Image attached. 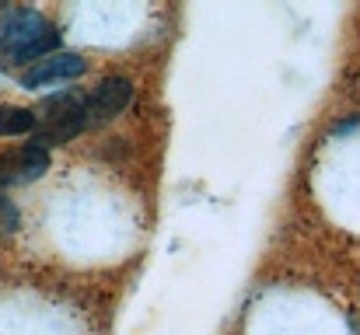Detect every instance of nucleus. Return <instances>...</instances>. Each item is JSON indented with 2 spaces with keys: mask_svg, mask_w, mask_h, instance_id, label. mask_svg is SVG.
<instances>
[{
  "mask_svg": "<svg viewBox=\"0 0 360 335\" xmlns=\"http://www.w3.org/2000/svg\"><path fill=\"white\" fill-rule=\"evenodd\" d=\"M60 46V32L39 14V11H11L0 21V49L14 60V63H32V60H46V53H53Z\"/></svg>",
  "mask_w": 360,
  "mask_h": 335,
  "instance_id": "obj_1",
  "label": "nucleus"
},
{
  "mask_svg": "<svg viewBox=\"0 0 360 335\" xmlns=\"http://www.w3.org/2000/svg\"><path fill=\"white\" fill-rule=\"evenodd\" d=\"M84 126H88V102L77 91H63V95L46 98L35 109V140L32 143H39V147L67 143Z\"/></svg>",
  "mask_w": 360,
  "mask_h": 335,
  "instance_id": "obj_2",
  "label": "nucleus"
},
{
  "mask_svg": "<svg viewBox=\"0 0 360 335\" xmlns=\"http://www.w3.org/2000/svg\"><path fill=\"white\" fill-rule=\"evenodd\" d=\"M49 171V150L39 143H25L0 157V182L4 185H28Z\"/></svg>",
  "mask_w": 360,
  "mask_h": 335,
  "instance_id": "obj_3",
  "label": "nucleus"
},
{
  "mask_svg": "<svg viewBox=\"0 0 360 335\" xmlns=\"http://www.w3.org/2000/svg\"><path fill=\"white\" fill-rule=\"evenodd\" d=\"M133 98V84L126 77H105L88 98V126H105L120 115Z\"/></svg>",
  "mask_w": 360,
  "mask_h": 335,
  "instance_id": "obj_4",
  "label": "nucleus"
},
{
  "mask_svg": "<svg viewBox=\"0 0 360 335\" xmlns=\"http://www.w3.org/2000/svg\"><path fill=\"white\" fill-rule=\"evenodd\" d=\"M84 74V60L77 53H56V56H46L42 63H35L21 84L25 88H39V84H49V81H70V77H81Z\"/></svg>",
  "mask_w": 360,
  "mask_h": 335,
  "instance_id": "obj_5",
  "label": "nucleus"
},
{
  "mask_svg": "<svg viewBox=\"0 0 360 335\" xmlns=\"http://www.w3.org/2000/svg\"><path fill=\"white\" fill-rule=\"evenodd\" d=\"M35 129V112L18 105H0V136H25Z\"/></svg>",
  "mask_w": 360,
  "mask_h": 335,
  "instance_id": "obj_6",
  "label": "nucleus"
},
{
  "mask_svg": "<svg viewBox=\"0 0 360 335\" xmlns=\"http://www.w3.org/2000/svg\"><path fill=\"white\" fill-rule=\"evenodd\" d=\"M14 227H18V210L7 196H0V237H7Z\"/></svg>",
  "mask_w": 360,
  "mask_h": 335,
  "instance_id": "obj_7",
  "label": "nucleus"
}]
</instances>
